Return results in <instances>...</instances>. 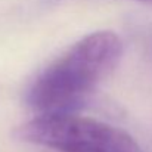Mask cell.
I'll list each match as a JSON object with an SVG mask.
<instances>
[{
	"label": "cell",
	"mask_w": 152,
	"mask_h": 152,
	"mask_svg": "<svg viewBox=\"0 0 152 152\" xmlns=\"http://www.w3.org/2000/svg\"><path fill=\"white\" fill-rule=\"evenodd\" d=\"M123 56V42L112 31L84 36L33 81L27 102L42 114L78 108L111 75Z\"/></svg>",
	"instance_id": "6da1fadb"
},
{
	"label": "cell",
	"mask_w": 152,
	"mask_h": 152,
	"mask_svg": "<svg viewBox=\"0 0 152 152\" xmlns=\"http://www.w3.org/2000/svg\"><path fill=\"white\" fill-rule=\"evenodd\" d=\"M13 136L58 152H145L127 132L71 112L40 114L18 126Z\"/></svg>",
	"instance_id": "7a4b0ae2"
},
{
	"label": "cell",
	"mask_w": 152,
	"mask_h": 152,
	"mask_svg": "<svg viewBox=\"0 0 152 152\" xmlns=\"http://www.w3.org/2000/svg\"><path fill=\"white\" fill-rule=\"evenodd\" d=\"M139 1H146V3H151L152 4V0H139Z\"/></svg>",
	"instance_id": "3957f363"
}]
</instances>
